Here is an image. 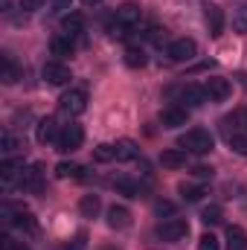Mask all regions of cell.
Segmentation results:
<instances>
[{
  "instance_id": "cell-2",
  "label": "cell",
  "mask_w": 247,
  "mask_h": 250,
  "mask_svg": "<svg viewBox=\"0 0 247 250\" xmlns=\"http://www.w3.org/2000/svg\"><path fill=\"white\" fill-rule=\"evenodd\" d=\"M82 143H84V128L82 125H76V123L62 125V134H59V143H56V148L62 154H70V151L82 148Z\"/></svg>"
},
{
  "instance_id": "cell-19",
  "label": "cell",
  "mask_w": 247,
  "mask_h": 250,
  "mask_svg": "<svg viewBox=\"0 0 247 250\" xmlns=\"http://www.w3.org/2000/svg\"><path fill=\"white\" fill-rule=\"evenodd\" d=\"M99 209H102L99 195H84V198L79 201V212H82L84 218H96V215H99Z\"/></svg>"
},
{
  "instance_id": "cell-21",
  "label": "cell",
  "mask_w": 247,
  "mask_h": 250,
  "mask_svg": "<svg viewBox=\"0 0 247 250\" xmlns=\"http://www.w3.org/2000/svg\"><path fill=\"white\" fill-rule=\"evenodd\" d=\"M227 143H230V148H236L239 154H247V131L245 128H233V131H227Z\"/></svg>"
},
{
  "instance_id": "cell-40",
  "label": "cell",
  "mask_w": 247,
  "mask_h": 250,
  "mask_svg": "<svg viewBox=\"0 0 247 250\" xmlns=\"http://www.w3.org/2000/svg\"><path fill=\"white\" fill-rule=\"evenodd\" d=\"M84 6H96V3H102V0H82Z\"/></svg>"
},
{
  "instance_id": "cell-4",
  "label": "cell",
  "mask_w": 247,
  "mask_h": 250,
  "mask_svg": "<svg viewBox=\"0 0 247 250\" xmlns=\"http://www.w3.org/2000/svg\"><path fill=\"white\" fill-rule=\"evenodd\" d=\"M59 105H62L64 114L79 117V114H84V108H87V93L79 90V87H73V90H67L62 99H59Z\"/></svg>"
},
{
  "instance_id": "cell-3",
  "label": "cell",
  "mask_w": 247,
  "mask_h": 250,
  "mask_svg": "<svg viewBox=\"0 0 247 250\" xmlns=\"http://www.w3.org/2000/svg\"><path fill=\"white\" fill-rule=\"evenodd\" d=\"M186 233H189V224L184 218H163L157 224V236L163 242H181V239H186Z\"/></svg>"
},
{
  "instance_id": "cell-22",
  "label": "cell",
  "mask_w": 247,
  "mask_h": 250,
  "mask_svg": "<svg viewBox=\"0 0 247 250\" xmlns=\"http://www.w3.org/2000/svg\"><path fill=\"white\" fill-rule=\"evenodd\" d=\"M15 227H21V230H26V233H35L38 230V224H35V218H32V212H26V209H18L12 218H9Z\"/></svg>"
},
{
  "instance_id": "cell-41",
  "label": "cell",
  "mask_w": 247,
  "mask_h": 250,
  "mask_svg": "<svg viewBox=\"0 0 247 250\" xmlns=\"http://www.w3.org/2000/svg\"><path fill=\"white\" fill-rule=\"evenodd\" d=\"M3 9H9V0H3Z\"/></svg>"
},
{
  "instance_id": "cell-13",
  "label": "cell",
  "mask_w": 247,
  "mask_h": 250,
  "mask_svg": "<svg viewBox=\"0 0 247 250\" xmlns=\"http://www.w3.org/2000/svg\"><path fill=\"white\" fill-rule=\"evenodd\" d=\"M0 178H3V187L9 189L15 181L23 178V163H18V160H3V166H0Z\"/></svg>"
},
{
  "instance_id": "cell-10",
  "label": "cell",
  "mask_w": 247,
  "mask_h": 250,
  "mask_svg": "<svg viewBox=\"0 0 247 250\" xmlns=\"http://www.w3.org/2000/svg\"><path fill=\"white\" fill-rule=\"evenodd\" d=\"M204 21H206V29H209L212 38H218V35L224 32V12H221V6L209 3L206 12H204Z\"/></svg>"
},
{
  "instance_id": "cell-37",
  "label": "cell",
  "mask_w": 247,
  "mask_h": 250,
  "mask_svg": "<svg viewBox=\"0 0 247 250\" xmlns=\"http://www.w3.org/2000/svg\"><path fill=\"white\" fill-rule=\"evenodd\" d=\"M84 248H87V239H84V233H79V236L73 239V245H70L67 250H84Z\"/></svg>"
},
{
  "instance_id": "cell-11",
  "label": "cell",
  "mask_w": 247,
  "mask_h": 250,
  "mask_svg": "<svg viewBox=\"0 0 247 250\" xmlns=\"http://www.w3.org/2000/svg\"><path fill=\"white\" fill-rule=\"evenodd\" d=\"M21 187L26 189V192H41V189H44V169H41V163H35V166H29V169L23 172Z\"/></svg>"
},
{
  "instance_id": "cell-39",
  "label": "cell",
  "mask_w": 247,
  "mask_h": 250,
  "mask_svg": "<svg viewBox=\"0 0 247 250\" xmlns=\"http://www.w3.org/2000/svg\"><path fill=\"white\" fill-rule=\"evenodd\" d=\"M233 120L239 123V128H245V131H247V111H239V114H236Z\"/></svg>"
},
{
  "instance_id": "cell-25",
  "label": "cell",
  "mask_w": 247,
  "mask_h": 250,
  "mask_svg": "<svg viewBox=\"0 0 247 250\" xmlns=\"http://www.w3.org/2000/svg\"><path fill=\"white\" fill-rule=\"evenodd\" d=\"M114 187H117V192L125 195V198H140V187H137L131 178H117V181H114Z\"/></svg>"
},
{
  "instance_id": "cell-20",
  "label": "cell",
  "mask_w": 247,
  "mask_h": 250,
  "mask_svg": "<svg viewBox=\"0 0 247 250\" xmlns=\"http://www.w3.org/2000/svg\"><path fill=\"white\" fill-rule=\"evenodd\" d=\"M50 50H53V56H59V59H64V56H73V38L70 35H56L53 41H50Z\"/></svg>"
},
{
  "instance_id": "cell-17",
  "label": "cell",
  "mask_w": 247,
  "mask_h": 250,
  "mask_svg": "<svg viewBox=\"0 0 247 250\" xmlns=\"http://www.w3.org/2000/svg\"><path fill=\"white\" fill-rule=\"evenodd\" d=\"M160 123H163V128H181V125H186V108H166L160 114Z\"/></svg>"
},
{
  "instance_id": "cell-36",
  "label": "cell",
  "mask_w": 247,
  "mask_h": 250,
  "mask_svg": "<svg viewBox=\"0 0 247 250\" xmlns=\"http://www.w3.org/2000/svg\"><path fill=\"white\" fill-rule=\"evenodd\" d=\"M192 175H195V178H201V181H206V178H212V169H209V166H195V169H192Z\"/></svg>"
},
{
  "instance_id": "cell-12",
  "label": "cell",
  "mask_w": 247,
  "mask_h": 250,
  "mask_svg": "<svg viewBox=\"0 0 247 250\" xmlns=\"http://www.w3.org/2000/svg\"><path fill=\"white\" fill-rule=\"evenodd\" d=\"M181 102H184L186 108H201V105H204V102H209V99H206L204 87L186 84V87H181Z\"/></svg>"
},
{
  "instance_id": "cell-32",
  "label": "cell",
  "mask_w": 247,
  "mask_h": 250,
  "mask_svg": "<svg viewBox=\"0 0 247 250\" xmlns=\"http://www.w3.org/2000/svg\"><path fill=\"white\" fill-rule=\"evenodd\" d=\"M198 250H221V245H218V239H215L212 233H204V236L198 239Z\"/></svg>"
},
{
  "instance_id": "cell-33",
  "label": "cell",
  "mask_w": 247,
  "mask_h": 250,
  "mask_svg": "<svg viewBox=\"0 0 247 250\" xmlns=\"http://www.w3.org/2000/svg\"><path fill=\"white\" fill-rule=\"evenodd\" d=\"M154 212H157L160 218H175V204H172V201H157Z\"/></svg>"
},
{
  "instance_id": "cell-5",
  "label": "cell",
  "mask_w": 247,
  "mask_h": 250,
  "mask_svg": "<svg viewBox=\"0 0 247 250\" xmlns=\"http://www.w3.org/2000/svg\"><path fill=\"white\" fill-rule=\"evenodd\" d=\"M140 18H143V6L134 3V0H128V3H123V6H117V12H114V23H120V26H125V29L137 26Z\"/></svg>"
},
{
  "instance_id": "cell-18",
  "label": "cell",
  "mask_w": 247,
  "mask_h": 250,
  "mask_svg": "<svg viewBox=\"0 0 247 250\" xmlns=\"http://www.w3.org/2000/svg\"><path fill=\"white\" fill-rule=\"evenodd\" d=\"M160 163L166 169H181V166H186V151L184 148H169V151L160 154Z\"/></svg>"
},
{
  "instance_id": "cell-29",
  "label": "cell",
  "mask_w": 247,
  "mask_h": 250,
  "mask_svg": "<svg viewBox=\"0 0 247 250\" xmlns=\"http://www.w3.org/2000/svg\"><path fill=\"white\" fill-rule=\"evenodd\" d=\"M221 215H224V212H221V207H218V204H212V207H206V209L201 212V221H204L206 227H215V224H221Z\"/></svg>"
},
{
  "instance_id": "cell-24",
  "label": "cell",
  "mask_w": 247,
  "mask_h": 250,
  "mask_svg": "<svg viewBox=\"0 0 247 250\" xmlns=\"http://www.w3.org/2000/svg\"><path fill=\"white\" fill-rule=\"evenodd\" d=\"M227 248L230 250H247V233L242 227H230V230H227Z\"/></svg>"
},
{
  "instance_id": "cell-7",
  "label": "cell",
  "mask_w": 247,
  "mask_h": 250,
  "mask_svg": "<svg viewBox=\"0 0 247 250\" xmlns=\"http://www.w3.org/2000/svg\"><path fill=\"white\" fill-rule=\"evenodd\" d=\"M195 53H198V44H195L192 38H178V41H172L169 50H166V56H169L172 62H189V59H195Z\"/></svg>"
},
{
  "instance_id": "cell-34",
  "label": "cell",
  "mask_w": 247,
  "mask_h": 250,
  "mask_svg": "<svg viewBox=\"0 0 247 250\" xmlns=\"http://www.w3.org/2000/svg\"><path fill=\"white\" fill-rule=\"evenodd\" d=\"M3 151H6V154L15 151V137H12V131H3Z\"/></svg>"
},
{
  "instance_id": "cell-38",
  "label": "cell",
  "mask_w": 247,
  "mask_h": 250,
  "mask_svg": "<svg viewBox=\"0 0 247 250\" xmlns=\"http://www.w3.org/2000/svg\"><path fill=\"white\" fill-rule=\"evenodd\" d=\"M70 3H73V0H53V9H56V12H67Z\"/></svg>"
},
{
  "instance_id": "cell-27",
  "label": "cell",
  "mask_w": 247,
  "mask_h": 250,
  "mask_svg": "<svg viewBox=\"0 0 247 250\" xmlns=\"http://www.w3.org/2000/svg\"><path fill=\"white\" fill-rule=\"evenodd\" d=\"M233 29L239 35H247V3H242L236 12H233Z\"/></svg>"
},
{
  "instance_id": "cell-28",
  "label": "cell",
  "mask_w": 247,
  "mask_h": 250,
  "mask_svg": "<svg viewBox=\"0 0 247 250\" xmlns=\"http://www.w3.org/2000/svg\"><path fill=\"white\" fill-rule=\"evenodd\" d=\"M93 160H96V163L117 160V151H114V146H111V143H102V146H96V148H93Z\"/></svg>"
},
{
  "instance_id": "cell-6",
  "label": "cell",
  "mask_w": 247,
  "mask_h": 250,
  "mask_svg": "<svg viewBox=\"0 0 247 250\" xmlns=\"http://www.w3.org/2000/svg\"><path fill=\"white\" fill-rule=\"evenodd\" d=\"M201 87H204V93H206V99H209V102H224V99L233 93V84H230L227 79H218V76L206 79Z\"/></svg>"
},
{
  "instance_id": "cell-31",
  "label": "cell",
  "mask_w": 247,
  "mask_h": 250,
  "mask_svg": "<svg viewBox=\"0 0 247 250\" xmlns=\"http://www.w3.org/2000/svg\"><path fill=\"white\" fill-rule=\"evenodd\" d=\"M181 195L186 201H201L204 198V187H192V184H181Z\"/></svg>"
},
{
  "instance_id": "cell-15",
  "label": "cell",
  "mask_w": 247,
  "mask_h": 250,
  "mask_svg": "<svg viewBox=\"0 0 247 250\" xmlns=\"http://www.w3.org/2000/svg\"><path fill=\"white\" fill-rule=\"evenodd\" d=\"M128 224H131V212H128L125 207H117V204H114V207L108 209V227H111V230H125Z\"/></svg>"
},
{
  "instance_id": "cell-1",
  "label": "cell",
  "mask_w": 247,
  "mask_h": 250,
  "mask_svg": "<svg viewBox=\"0 0 247 250\" xmlns=\"http://www.w3.org/2000/svg\"><path fill=\"white\" fill-rule=\"evenodd\" d=\"M212 134L204 128H189L184 137L178 140V148H184L186 154H209L212 151Z\"/></svg>"
},
{
  "instance_id": "cell-30",
  "label": "cell",
  "mask_w": 247,
  "mask_h": 250,
  "mask_svg": "<svg viewBox=\"0 0 247 250\" xmlns=\"http://www.w3.org/2000/svg\"><path fill=\"white\" fill-rule=\"evenodd\" d=\"M3 64H6V70H3V82H6V84H15V82H18V76H21L18 64L12 62V56H3Z\"/></svg>"
},
{
  "instance_id": "cell-8",
  "label": "cell",
  "mask_w": 247,
  "mask_h": 250,
  "mask_svg": "<svg viewBox=\"0 0 247 250\" xmlns=\"http://www.w3.org/2000/svg\"><path fill=\"white\" fill-rule=\"evenodd\" d=\"M41 76H44V82H47V84L62 87V84L70 82V67H64L62 62H47V64H44V70H41Z\"/></svg>"
},
{
  "instance_id": "cell-35",
  "label": "cell",
  "mask_w": 247,
  "mask_h": 250,
  "mask_svg": "<svg viewBox=\"0 0 247 250\" xmlns=\"http://www.w3.org/2000/svg\"><path fill=\"white\" fill-rule=\"evenodd\" d=\"M21 3V9L23 12H35V9H41L44 6V0H18Z\"/></svg>"
},
{
  "instance_id": "cell-14",
  "label": "cell",
  "mask_w": 247,
  "mask_h": 250,
  "mask_svg": "<svg viewBox=\"0 0 247 250\" xmlns=\"http://www.w3.org/2000/svg\"><path fill=\"white\" fill-rule=\"evenodd\" d=\"M114 151H117V160L120 163H128V160H137L140 157V146L134 140H120L114 143Z\"/></svg>"
},
{
  "instance_id": "cell-16",
  "label": "cell",
  "mask_w": 247,
  "mask_h": 250,
  "mask_svg": "<svg viewBox=\"0 0 247 250\" xmlns=\"http://www.w3.org/2000/svg\"><path fill=\"white\" fill-rule=\"evenodd\" d=\"M82 29H84V15H79V12L64 15V21H62V32L64 35L76 38V35H82Z\"/></svg>"
},
{
  "instance_id": "cell-9",
  "label": "cell",
  "mask_w": 247,
  "mask_h": 250,
  "mask_svg": "<svg viewBox=\"0 0 247 250\" xmlns=\"http://www.w3.org/2000/svg\"><path fill=\"white\" fill-rule=\"evenodd\" d=\"M59 134H62V125L56 123L53 117L41 120L38 128H35V137H38V143H41V146H47V143H59Z\"/></svg>"
},
{
  "instance_id": "cell-23",
  "label": "cell",
  "mask_w": 247,
  "mask_h": 250,
  "mask_svg": "<svg viewBox=\"0 0 247 250\" xmlns=\"http://www.w3.org/2000/svg\"><path fill=\"white\" fill-rule=\"evenodd\" d=\"M56 178H62V181H67V178H84V169L79 166V163H67V160H62L59 166H56Z\"/></svg>"
},
{
  "instance_id": "cell-26",
  "label": "cell",
  "mask_w": 247,
  "mask_h": 250,
  "mask_svg": "<svg viewBox=\"0 0 247 250\" xmlns=\"http://www.w3.org/2000/svg\"><path fill=\"white\" fill-rule=\"evenodd\" d=\"M145 53L140 50V47H131V50H125V64L128 67H134V70H140V67H145Z\"/></svg>"
}]
</instances>
